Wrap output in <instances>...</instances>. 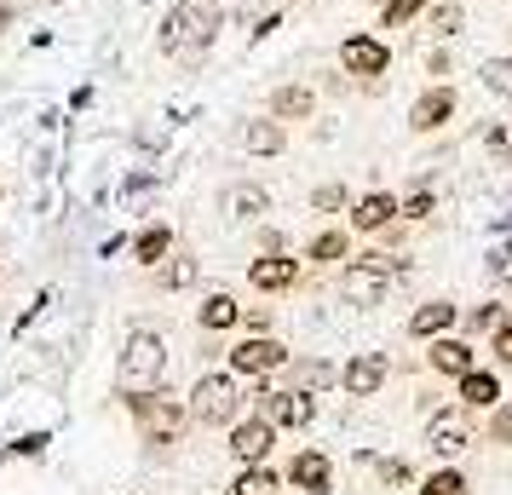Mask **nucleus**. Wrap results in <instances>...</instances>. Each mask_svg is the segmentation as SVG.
Returning a JSON list of instances; mask_svg holds the SVG:
<instances>
[{
    "mask_svg": "<svg viewBox=\"0 0 512 495\" xmlns=\"http://www.w3.org/2000/svg\"><path fill=\"white\" fill-rule=\"evenodd\" d=\"M12 18H18V12H12V6H0V29H12Z\"/></svg>",
    "mask_w": 512,
    "mask_h": 495,
    "instance_id": "43",
    "label": "nucleus"
},
{
    "mask_svg": "<svg viewBox=\"0 0 512 495\" xmlns=\"http://www.w3.org/2000/svg\"><path fill=\"white\" fill-rule=\"evenodd\" d=\"M167 369V346L156 329H133L121 346V369H116V392H144V386H162Z\"/></svg>",
    "mask_w": 512,
    "mask_h": 495,
    "instance_id": "3",
    "label": "nucleus"
},
{
    "mask_svg": "<svg viewBox=\"0 0 512 495\" xmlns=\"http://www.w3.org/2000/svg\"><path fill=\"white\" fill-rule=\"evenodd\" d=\"M242 375H202L196 386H190V421L196 426H231L236 415H242V386H236Z\"/></svg>",
    "mask_w": 512,
    "mask_h": 495,
    "instance_id": "4",
    "label": "nucleus"
},
{
    "mask_svg": "<svg viewBox=\"0 0 512 495\" xmlns=\"http://www.w3.org/2000/svg\"><path fill=\"white\" fill-rule=\"evenodd\" d=\"M196 323H202L208 334H225V329H236V323H242V300H236V294H225V288H213L208 300L196 306Z\"/></svg>",
    "mask_w": 512,
    "mask_h": 495,
    "instance_id": "20",
    "label": "nucleus"
},
{
    "mask_svg": "<svg viewBox=\"0 0 512 495\" xmlns=\"http://www.w3.org/2000/svg\"><path fill=\"white\" fill-rule=\"evenodd\" d=\"M420 29L438 41V47H449L455 35L466 29V6L461 0H426V12H420Z\"/></svg>",
    "mask_w": 512,
    "mask_h": 495,
    "instance_id": "18",
    "label": "nucleus"
},
{
    "mask_svg": "<svg viewBox=\"0 0 512 495\" xmlns=\"http://www.w3.org/2000/svg\"><path fill=\"white\" fill-rule=\"evenodd\" d=\"M426 363H432V375L461 380L466 369H478V352H472L466 340H455V334H438V340H432V352H426Z\"/></svg>",
    "mask_w": 512,
    "mask_h": 495,
    "instance_id": "17",
    "label": "nucleus"
},
{
    "mask_svg": "<svg viewBox=\"0 0 512 495\" xmlns=\"http://www.w3.org/2000/svg\"><path fill=\"white\" fill-rule=\"evenodd\" d=\"M288 357H294V352H288L282 340H271V334H248V340H236V346H231V375L265 380V375H277Z\"/></svg>",
    "mask_w": 512,
    "mask_h": 495,
    "instance_id": "7",
    "label": "nucleus"
},
{
    "mask_svg": "<svg viewBox=\"0 0 512 495\" xmlns=\"http://www.w3.org/2000/svg\"><path fill=\"white\" fill-rule=\"evenodd\" d=\"M288 484L305 495H328V484H334V467H328L323 449H300L294 461H288Z\"/></svg>",
    "mask_w": 512,
    "mask_h": 495,
    "instance_id": "16",
    "label": "nucleus"
},
{
    "mask_svg": "<svg viewBox=\"0 0 512 495\" xmlns=\"http://www.w3.org/2000/svg\"><path fill=\"white\" fill-rule=\"evenodd\" d=\"M501 403V380L489 369H466L461 375V409H495Z\"/></svg>",
    "mask_w": 512,
    "mask_h": 495,
    "instance_id": "24",
    "label": "nucleus"
},
{
    "mask_svg": "<svg viewBox=\"0 0 512 495\" xmlns=\"http://www.w3.org/2000/svg\"><path fill=\"white\" fill-rule=\"evenodd\" d=\"M236 144L248 150V156H282L288 150V127L277 116H248L236 127Z\"/></svg>",
    "mask_w": 512,
    "mask_h": 495,
    "instance_id": "13",
    "label": "nucleus"
},
{
    "mask_svg": "<svg viewBox=\"0 0 512 495\" xmlns=\"http://www.w3.org/2000/svg\"><path fill=\"white\" fill-rule=\"evenodd\" d=\"M386 375H392L386 352H357L346 369H340V386H346L351 398H374V392L386 386Z\"/></svg>",
    "mask_w": 512,
    "mask_h": 495,
    "instance_id": "11",
    "label": "nucleus"
},
{
    "mask_svg": "<svg viewBox=\"0 0 512 495\" xmlns=\"http://www.w3.org/2000/svg\"><path fill=\"white\" fill-rule=\"evenodd\" d=\"M397 271H403V260H392V254H357L340 271V294H346L351 306H380Z\"/></svg>",
    "mask_w": 512,
    "mask_h": 495,
    "instance_id": "5",
    "label": "nucleus"
},
{
    "mask_svg": "<svg viewBox=\"0 0 512 495\" xmlns=\"http://www.w3.org/2000/svg\"><path fill=\"white\" fill-rule=\"evenodd\" d=\"M242 323H248L254 334H265V329H271V317H265V311H242Z\"/></svg>",
    "mask_w": 512,
    "mask_h": 495,
    "instance_id": "42",
    "label": "nucleus"
},
{
    "mask_svg": "<svg viewBox=\"0 0 512 495\" xmlns=\"http://www.w3.org/2000/svg\"><path fill=\"white\" fill-rule=\"evenodd\" d=\"M340 75H351V81H363L369 93H380V81L392 75V47H386L380 35H369V29H357V35L340 41Z\"/></svg>",
    "mask_w": 512,
    "mask_h": 495,
    "instance_id": "6",
    "label": "nucleus"
},
{
    "mask_svg": "<svg viewBox=\"0 0 512 495\" xmlns=\"http://www.w3.org/2000/svg\"><path fill=\"white\" fill-rule=\"evenodd\" d=\"M478 81H484L495 98H507V104H512V52H501V58H484V64H478Z\"/></svg>",
    "mask_w": 512,
    "mask_h": 495,
    "instance_id": "27",
    "label": "nucleus"
},
{
    "mask_svg": "<svg viewBox=\"0 0 512 495\" xmlns=\"http://www.w3.org/2000/svg\"><path fill=\"white\" fill-rule=\"evenodd\" d=\"M121 403H127V415L139 421V432L150 444H179L185 438V421H190L185 398H173L162 386H144V392H121Z\"/></svg>",
    "mask_w": 512,
    "mask_h": 495,
    "instance_id": "2",
    "label": "nucleus"
},
{
    "mask_svg": "<svg viewBox=\"0 0 512 495\" xmlns=\"http://www.w3.org/2000/svg\"><path fill=\"white\" fill-rule=\"evenodd\" d=\"M167 254H173V225H144V231L133 236V260L150 265V271H156Z\"/></svg>",
    "mask_w": 512,
    "mask_h": 495,
    "instance_id": "25",
    "label": "nucleus"
},
{
    "mask_svg": "<svg viewBox=\"0 0 512 495\" xmlns=\"http://www.w3.org/2000/svg\"><path fill=\"white\" fill-rule=\"evenodd\" d=\"M167 260H173V265H162V277H156V288H167V294H179V288H190V283H196V271H202V265L190 260V254H167Z\"/></svg>",
    "mask_w": 512,
    "mask_h": 495,
    "instance_id": "29",
    "label": "nucleus"
},
{
    "mask_svg": "<svg viewBox=\"0 0 512 495\" xmlns=\"http://www.w3.org/2000/svg\"><path fill=\"white\" fill-rule=\"evenodd\" d=\"M426 444L438 449V455H461V449L472 444V432H466L461 415H432V421H426Z\"/></svg>",
    "mask_w": 512,
    "mask_h": 495,
    "instance_id": "22",
    "label": "nucleus"
},
{
    "mask_svg": "<svg viewBox=\"0 0 512 495\" xmlns=\"http://www.w3.org/2000/svg\"><path fill=\"white\" fill-rule=\"evenodd\" d=\"M455 317H461V311L449 306V300H426V306L409 317V334H415V340H438V334L455 329Z\"/></svg>",
    "mask_w": 512,
    "mask_h": 495,
    "instance_id": "21",
    "label": "nucleus"
},
{
    "mask_svg": "<svg viewBox=\"0 0 512 495\" xmlns=\"http://www.w3.org/2000/svg\"><path fill=\"white\" fill-rule=\"evenodd\" d=\"M420 12H426V0H386V6H380V29H403V24H415Z\"/></svg>",
    "mask_w": 512,
    "mask_h": 495,
    "instance_id": "31",
    "label": "nucleus"
},
{
    "mask_svg": "<svg viewBox=\"0 0 512 495\" xmlns=\"http://www.w3.org/2000/svg\"><path fill=\"white\" fill-rule=\"evenodd\" d=\"M380 478H386V484H403V478H409V467H403V461H380Z\"/></svg>",
    "mask_w": 512,
    "mask_h": 495,
    "instance_id": "40",
    "label": "nucleus"
},
{
    "mask_svg": "<svg viewBox=\"0 0 512 495\" xmlns=\"http://www.w3.org/2000/svg\"><path fill=\"white\" fill-rule=\"evenodd\" d=\"M219 29H225V12L219 6H208V0H173L162 29H156V47L167 58H179V64H202L208 47L219 41Z\"/></svg>",
    "mask_w": 512,
    "mask_h": 495,
    "instance_id": "1",
    "label": "nucleus"
},
{
    "mask_svg": "<svg viewBox=\"0 0 512 495\" xmlns=\"http://www.w3.org/2000/svg\"><path fill=\"white\" fill-rule=\"evenodd\" d=\"M455 110H461L455 87L438 81V87H426V93L415 98V110H409V133H443V127L455 121Z\"/></svg>",
    "mask_w": 512,
    "mask_h": 495,
    "instance_id": "10",
    "label": "nucleus"
},
{
    "mask_svg": "<svg viewBox=\"0 0 512 495\" xmlns=\"http://www.w3.org/2000/svg\"><path fill=\"white\" fill-rule=\"evenodd\" d=\"M305 260H311V265H340V260H351V236H346V231H317L311 242H305Z\"/></svg>",
    "mask_w": 512,
    "mask_h": 495,
    "instance_id": "26",
    "label": "nucleus"
},
{
    "mask_svg": "<svg viewBox=\"0 0 512 495\" xmlns=\"http://www.w3.org/2000/svg\"><path fill=\"white\" fill-rule=\"evenodd\" d=\"M259 248H265V254H282V248H288V236H282V231H259Z\"/></svg>",
    "mask_w": 512,
    "mask_h": 495,
    "instance_id": "39",
    "label": "nucleus"
},
{
    "mask_svg": "<svg viewBox=\"0 0 512 495\" xmlns=\"http://www.w3.org/2000/svg\"><path fill=\"white\" fill-rule=\"evenodd\" d=\"M432 208H438V196H432V185L420 179L409 196H397V219H432Z\"/></svg>",
    "mask_w": 512,
    "mask_h": 495,
    "instance_id": "30",
    "label": "nucleus"
},
{
    "mask_svg": "<svg viewBox=\"0 0 512 495\" xmlns=\"http://www.w3.org/2000/svg\"><path fill=\"white\" fill-rule=\"evenodd\" d=\"M489 277H512V242H507V248H495V254H489Z\"/></svg>",
    "mask_w": 512,
    "mask_h": 495,
    "instance_id": "37",
    "label": "nucleus"
},
{
    "mask_svg": "<svg viewBox=\"0 0 512 495\" xmlns=\"http://www.w3.org/2000/svg\"><path fill=\"white\" fill-rule=\"evenodd\" d=\"M311 208H317V213H346L351 208V190L346 185H317V190H311Z\"/></svg>",
    "mask_w": 512,
    "mask_h": 495,
    "instance_id": "33",
    "label": "nucleus"
},
{
    "mask_svg": "<svg viewBox=\"0 0 512 495\" xmlns=\"http://www.w3.org/2000/svg\"><path fill=\"white\" fill-rule=\"evenodd\" d=\"M484 150L495 156V162H507V156H512V127H507V121H495V127H484Z\"/></svg>",
    "mask_w": 512,
    "mask_h": 495,
    "instance_id": "34",
    "label": "nucleus"
},
{
    "mask_svg": "<svg viewBox=\"0 0 512 495\" xmlns=\"http://www.w3.org/2000/svg\"><path fill=\"white\" fill-rule=\"evenodd\" d=\"M489 438H495V444H507V438H512V409H495V426H489Z\"/></svg>",
    "mask_w": 512,
    "mask_h": 495,
    "instance_id": "38",
    "label": "nucleus"
},
{
    "mask_svg": "<svg viewBox=\"0 0 512 495\" xmlns=\"http://www.w3.org/2000/svg\"><path fill=\"white\" fill-rule=\"evenodd\" d=\"M208 6H225V0H208Z\"/></svg>",
    "mask_w": 512,
    "mask_h": 495,
    "instance_id": "45",
    "label": "nucleus"
},
{
    "mask_svg": "<svg viewBox=\"0 0 512 495\" xmlns=\"http://www.w3.org/2000/svg\"><path fill=\"white\" fill-rule=\"evenodd\" d=\"M489 352H495V363H507V369H512V323H501V329H495Z\"/></svg>",
    "mask_w": 512,
    "mask_h": 495,
    "instance_id": "36",
    "label": "nucleus"
},
{
    "mask_svg": "<svg viewBox=\"0 0 512 495\" xmlns=\"http://www.w3.org/2000/svg\"><path fill=\"white\" fill-rule=\"evenodd\" d=\"M277 490H282V484H277V472H271V467H242L225 495H277Z\"/></svg>",
    "mask_w": 512,
    "mask_h": 495,
    "instance_id": "28",
    "label": "nucleus"
},
{
    "mask_svg": "<svg viewBox=\"0 0 512 495\" xmlns=\"http://www.w3.org/2000/svg\"><path fill=\"white\" fill-rule=\"evenodd\" d=\"M265 116H277L282 127H288V121H311V116H317V93H311L305 81H282V87H271Z\"/></svg>",
    "mask_w": 512,
    "mask_h": 495,
    "instance_id": "15",
    "label": "nucleus"
},
{
    "mask_svg": "<svg viewBox=\"0 0 512 495\" xmlns=\"http://www.w3.org/2000/svg\"><path fill=\"white\" fill-rule=\"evenodd\" d=\"M351 231H363V236H374V231H386L397 219V196L392 190H369V196H351Z\"/></svg>",
    "mask_w": 512,
    "mask_h": 495,
    "instance_id": "14",
    "label": "nucleus"
},
{
    "mask_svg": "<svg viewBox=\"0 0 512 495\" xmlns=\"http://www.w3.org/2000/svg\"><path fill=\"white\" fill-rule=\"evenodd\" d=\"M282 369L294 375V386H300V392H323V386H334V380H340V369H334V363H323V357H288Z\"/></svg>",
    "mask_w": 512,
    "mask_h": 495,
    "instance_id": "23",
    "label": "nucleus"
},
{
    "mask_svg": "<svg viewBox=\"0 0 512 495\" xmlns=\"http://www.w3.org/2000/svg\"><path fill=\"white\" fill-rule=\"evenodd\" d=\"M248 283H254L259 294H288V288L300 283V260H288V248H282V254H259V260L248 265Z\"/></svg>",
    "mask_w": 512,
    "mask_h": 495,
    "instance_id": "12",
    "label": "nucleus"
},
{
    "mask_svg": "<svg viewBox=\"0 0 512 495\" xmlns=\"http://www.w3.org/2000/svg\"><path fill=\"white\" fill-rule=\"evenodd\" d=\"M426 75H449V52H432V58H426Z\"/></svg>",
    "mask_w": 512,
    "mask_h": 495,
    "instance_id": "41",
    "label": "nucleus"
},
{
    "mask_svg": "<svg viewBox=\"0 0 512 495\" xmlns=\"http://www.w3.org/2000/svg\"><path fill=\"white\" fill-rule=\"evenodd\" d=\"M501 323H507V311H501V306H478L472 317H466V329H472V334H495Z\"/></svg>",
    "mask_w": 512,
    "mask_h": 495,
    "instance_id": "35",
    "label": "nucleus"
},
{
    "mask_svg": "<svg viewBox=\"0 0 512 495\" xmlns=\"http://www.w3.org/2000/svg\"><path fill=\"white\" fill-rule=\"evenodd\" d=\"M219 208L231 213L236 225H254V219H265V213H271V196H265V185H225Z\"/></svg>",
    "mask_w": 512,
    "mask_h": 495,
    "instance_id": "19",
    "label": "nucleus"
},
{
    "mask_svg": "<svg viewBox=\"0 0 512 495\" xmlns=\"http://www.w3.org/2000/svg\"><path fill=\"white\" fill-rule=\"evenodd\" d=\"M420 495H472V484H466L455 467H443V472H432V478L420 484Z\"/></svg>",
    "mask_w": 512,
    "mask_h": 495,
    "instance_id": "32",
    "label": "nucleus"
},
{
    "mask_svg": "<svg viewBox=\"0 0 512 495\" xmlns=\"http://www.w3.org/2000/svg\"><path fill=\"white\" fill-rule=\"evenodd\" d=\"M369 6H374V12H380V6H386V0H369Z\"/></svg>",
    "mask_w": 512,
    "mask_h": 495,
    "instance_id": "44",
    "label": "nucleus"
},
{
    "mask_svg": "<svg viewBox=\"0 0 512 495\" xmlns=\"http://www.w3.org/2000/svg\"><path fill=\"white\" fill-rule=\"evenodd\" d=\"M259 415L271 426H311L317 421V398L300 386H282V392H259Z\"/></svg>",
    "mask_w": 512,
    "mask_h": 495,
    "instance_id": "8",
    "label": "nucleus"
},
{
    "mask_svg": "<svg viewBox=\"0 0 512 495\" xmlns=\"http://www.w3.org/2000/svg\"><path fill=\"white\" fill-rule=\"evenodd\" d=\"M271 444H277V426L265 421V415H236L231 421V455L242 461V467H265V455H271Z\"/></svg>",
    "mask_w": 512,
    "mask_h": 495,
    "instance_id": "9",
    "label": "nucleus"
}]
</instances>
